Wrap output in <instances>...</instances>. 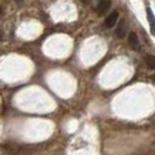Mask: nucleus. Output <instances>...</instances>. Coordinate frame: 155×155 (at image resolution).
I'll list each match as a JSON object with an SVG mask.
<instances>
[{"mask_svg": "<svg viewBox=\"0 0 155 155\" xmlns=\"http://www.w3.org/2000/svg\"><path fill=\"white\" fill-rule=\"evenodd\" d=\"M111 1L110 0H101V2L97 5V12H98V14L99 15H103V14H105L107 11H109V8L111 7Z\"/></svg>", "mask_w": 155, "mask_h": 155, "instance_id": "obj_1", "label": "nucleus"}, {"mask_svg": "<svg viewBox=\"0 0 155 155\" xmlns=\"http://www.w3.org/2000/svg\"><path fill=\"white\" fill-rule=\"evenodd\" d=\"M118 16H119L118 12H116V11L112 12V13L105 19V26H106L107 28H112L117 23V21H118Z\"/></svg>", "mask_w": 155, "mask_h": 155, "instance_id": "obj_2", "label": "nucleus"}, {"mask_svg": "<svg viewBox=\"0 0 155 155\" xmlns=\"http://www.w3.org/2000/svg\"><path fill=\"white\" fill-rule=\"evenodd\" d=\"M147 19H148V22H149L150 33H152L153 36H155V15L153 14L152 8L150 7L147 8Z\"/></svg>", "mask_w": 155, "mask_h": 155, "instance_id": "obj_3", "label": "nucleus"}, {"mask_svg": "<svg viewBox=\"0 0 155 155\" xmlns=\"http://www.w3.org/2000/svg\"><path fill=\"white\" fill-rule=\"evenodd\" d=\"M126 28H127V27H126V23H125L124 20H121L116 29V35L118 39H124L125 35H126V31H127Z\"/></svg>", "mask_w": 155, "mask_h": 155, "instance_id": "obj_4", "label": "nucleus"}, {"mask_svg": "<svg viewBox=\"0 0 155 155\" xmlns=\"http://www.w3.org/2000/svg\"><path fill=\"white\" fill-rule=\"evenodd\" d=\"M128 43L134 50L139 49V39H138V35L134 31H131L130 35H128Z\"/></svg>", "mask_w": 155, "mask_h": 155, "instance_id": "obj_5", "label": "nucleus"}, {"mask_svg": "<svg viewBox=\"0 0 155 155\" xmlns=\"http://www.w3.org/2000/svg\"><path fill=\"white\" fill-rule=\"evenodd\" d=\"M145 62L149 69H155V56L148 54L145 56Z\"/></svg>", "mask_w": 155, "mask_h": 155, "instance_id": "obj_6", "label": "nucleus"}, {"mask_svg": "<svg viewBox=\"0 0 155 155\" xmlns=\"http://www.w3.org/2000/svg\"><path fill=\"white\" fill-rule=\"evenodd\" d=\"M2 38H4V33H2V31H0V41L2 40Z\"/></svg>", "mask_w": 155, "mask_h": 155, "instance_id": "obj_7", "label": "nucleus"}]
</instances>
